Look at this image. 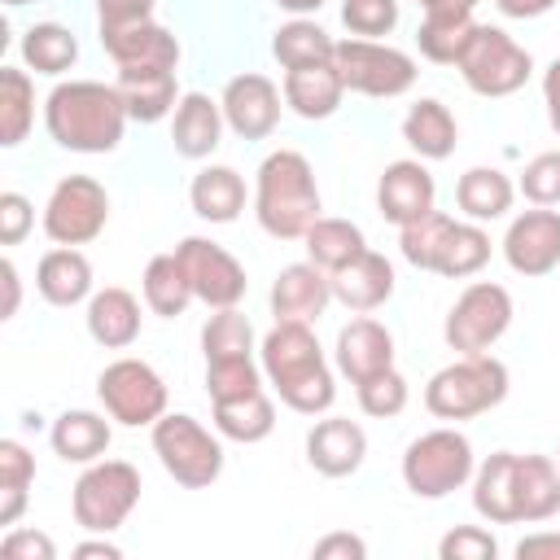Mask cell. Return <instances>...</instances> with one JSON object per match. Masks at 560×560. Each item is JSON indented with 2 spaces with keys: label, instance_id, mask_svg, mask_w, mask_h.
<instances>
[{
  "label": "cell",
  "instance_id": "16",
  "mask_svg": "<svg viewBox=\"0 0 560 560\" xmlns=\"http://www.w3.org/2000/svg\"><path fill=\"white\" fill-rule=\"evenodd\" d=\"M328 302H332V276L324 267H315L311 258L306 262H289L271 284L276 324H315Z\"/></svg>",
  "mask_w": 560,
  "mask_h": 560
},
{
  "label": "cell",
  "instance_id": "37",
  "mask_svg": "<svg viewBox=\"0 0 560 560\" xmlns=\"http://www.w3.org/2000/svg\"><path fill=\"white\" fill-rule=\"evenodd\" d=\"M271 52H276V61H280L284 70H298V66L332 61L337 39H332L324 26H315V22H306V18H293V22H284V26L276 31Z\"/></svg>",
  "mask_w": 560,
  "mask_h": 560
},
{
  "label": "cell",
  "instance_id": "58",
  "mask_svg": "<svg viewBox=\"0 0 560 560\" xmlns=\"http://www.w3.org/2000/svg\"><path fill=\"white\" fill-rule=\"evenodd\" d=\"M481 0H420L424 13H472Z\"/></svg>",
  "mask_w": 560,
  "mask_h": 560
},
{
  "label": "cell",
  "instance_id": "7",
  "mask_svg": "<svg viewBox=\"0 0 560 560\" xmlns=\"http://www.w3.org/2000/svg\"><path fill=\"white\" fill-rule=\"evenodd\" d=\"M153 455L188 490H201V486L219 481V472H223V446H219V438L210 429H201V420H192L184 411L153 420Z\"/></svg>",
  "mask_w": 560,
  "mask_h": 560
},
{
  "label": "cell",
  "instance_id": "41",
  "mask_svg": "<svg viewBox=\"0 0 560 560\" xmlns=\"http://www.w3.org/2000/svg\"><path fill=\"white\" fill-rule=\"evenodd\" d=\"M35 481V459L22 442H0V525H13L26 508V490Z\"/></svg>",
  "mask_w": 560,
  "mask_h": 560
},
{
  "label": "cell",
  "instance_id": "45",
  "mask_svg": "<svg viewBox=\"0 0 560 560\" xmlns=\"http://www.w3.org/2000/svg\"><path fill=\"white\" fill-rule=\"evenodd\" d=\"M354 389H359V407H363L368 416H376V420H389V416H398V411L407 407V381H402L394 368H385V372L359 381Z\"/></svg>",
  "mask_w": 560,
  "mask_h": 560
},
{
  "label": "cell",
  "instance_id": "40",
  "mask_svg": "<svg viewBox=\"0 0 560 560\" xmlns=\"http://www.w3.org/2000/svg\"><path fill=\"white\" fill-rule=\"evenodd\" d=\"M486 262H490V236L481 232V223L468 219V223H455L446 232V245H442L433 271L446 280H464V276H477Z\"/></svg>",
  "mask_w": 560,
  "mask_h": 560
},
{
  "label": "cell",
  "instance_id": "6",
  "mask_svg": "<svg viewBox=\"0 0 560 560\" xmlns=\"http://www.w3.org/2000/svg\"><path fill=\"white\" fill-rule=\"evenodd\" d=\"M140 503V472L127 459H96L83 468V477L74 481L70 508L74 521L92 534H114L131 508Z\"/></svg>",
  "mask_w": 560,
  "mask_h": 560
},
{
  "label": "cell",
  "instance_id": "19",
  "mask_svg": "<svg viewBox=\"0 0 560 560\" xmlns=\"http://www.w3.org/2000/svg\"><path fill=\"white\" fill-rule=\"evenodd\" d=\"M363 455H368V433L354 420H346V416L315 420V429L306 433V459L324 477H350V472H359Z\"/></svg>",
  "mask_w": 560,
  "mask_h": 560
},
{
  "label": "cell",
  "instance_id": "50",
  "mask_svg": "<svg viewBox=\"0 0 560 560\" xmlns=\"http://www.w3.org/2000/svg\"><path fill=\"white\" fill-rule=\"evenodd\" d=\"M0 556H4V560H52L57 547H52V538L39 534V529H9L4 542H0Z\"/></svg>",
  "mask_w": 560,
  "mask_h": 560
},
{
  "label": "cell",
  "instance_id": "4",
  "mask_svg": "<svg viewBox=\"0 0 560 560\" xmlns=\"http://www.w3.org/2000/svg\"><path fill=\"white\" fill-rule=\"evenodd\" d=\"M508 398V368L503 359L486 354H459L424 385V407L438 420H472Z\"/></svg>",
  "mask_w": 560,
  "mask_h": 560
},
{
  "label": "cell",
  "instance_id": "8",
  "mask_svg": "<svg viewBox=\"0 0 560 560\" xmlns=\"http://www.w3.org/2000/svg\"><path fill=\"white\" fill-rule=\"evenodd\" d=\"M455 70L464 74V83L477 96H512V92L525 88V79L534 70V57L503 26H481L477 22V31H472Z\"/></svg>",
  "mask_w": 560,
  "mask_h": 560
},
{
  "label": "cell",
  "instance_id": "46",
  "mask_svg": "<svg viewBox=\"0 0 560 560\" xmlns=\"http://www.w3.org/2000/svg\"><path fill=\"white\" fill-rule=\"evenodd\" d=\"M341 22L359 39L389 35L398 26V0H346L341 4Z\"/></svg>",
  "mask_w": 560,
  "mask_h": 560
},
{
  "label": "cell",
  "instance_id": "52",
  "mask_svg": "<svg viewBox=\"0 0 560 560\" xmlns=\"http://www.w3.org/2000/svg\"><path fill=\"white\" fill-rule=\"evenodd\" d=\"M332 556H341V560H363L368 547H363V538H354V534H328V538L315 542V560H332Z\"/></svg>",
  "mask_w": 560,
  "mask_h": 560
},
{
  "label": "cell",
  "instance_id": "56",
  "mask_svg": "<svg viewBox=\"0 0 560 560\" xmlns=\"http://www.w3.org/2000/svg\"><path fill=\"white\" fill-rule=\"evenodd\" d=\"M0 276H4V319H9V315H18V293H22L13 258H4V262H0Z\"/></svg>",
  "mask_w": 560,
  "mask_h": 560
},
{
  "label": "cell",
  "instance_id": "3",
  "mask_svg": "<svg viewBox=\"0 0 560 560\" xmlns=\"http://www.w3.org/2000/svg\"><path fill=\"white\" fill-rule=\"evenodd\" d=\"M254 214L276 241H302L306 228L319 219V184L298 149H276L262 158L254 184Z\"/></svg>",
  "mask_w": 560,
  "mask_h": 560
},
{
  "label": "cell",
  "instance_id": "17",
  "mask_svg": "<svg viewBox=\"0 0 560 560\" xmlns=\"http://www.w3.org/2000/svg\"><path fill=\"white\" fill-rule=\"evenodd\" d=\"M433 197H438V184H433V175H429L424 162L402 158V162H389V166L381 171V184H376V210H381L389 223L402 228V223L429 214V210H433Z\"/></svg>",
  "mask_w": 560,
  "mask_h": 560
},
{
  "label": "cell",
  "instance_id": "18",
  "mask_svg": "<svg viewBox=\"0 0 560 560\" xmlns=\"http://www.w3.org/2000/svg\"><path fill=\"white\" fill-rule=\"evenodd\" d=\"M101 44L114 57V66H179V39L162 22H127V26H101Z\"/></svg>",
  "mask_w": 560,
  "mask_h": 560
},
{
  "label": "cell",
  "instance_id": "20",
  "mask_svg": "<svg viewBox=\"0 0 560 560\" xmlns=\"http://www.w3.org/2000/svg\"><path fill=\"white\" fill-rule=\"evenodd\" d=\"M337 368H341V376H350V385L394 368V332L368 315L350 319L337 332Z\"/></svg>",
  "mask_w": 560,
  "mask_h": 560
},
{
  "label": "cell",
  "instance_id": "25",
  "mask_svg": "<svg viewBox=\"0 0 560 560\" xmlns=\"http://www.w3.org/2000/svg\"><path fill=\"white\" fill-rule=\"evenodd\" d=\"M35 289L52 306H79L83 298H92V262L74 245H57V249H48L39 258Z\"/></svg>",
  "mask_w": 560,
  "mask_h": 560
},
{
  "label": "cell",
  "instance_id": "28",
  "mask_svg": "<svg viewBox=\"0 0 560 560\" xmlns=\"http://www.w3.org/2000/svg\"><path fill=\"white\" fill-rule=\"evenodd\" d=\"M516 512L529 525L560 512V464L551 455H516Z\"/></svg>",
  "mask_w": 560,
  "mask_h": 560
},
{
  "label": "cell",
  "instance_id": "12",
  "mask_svg": "<svg viewBox=\"0 0 560 560\" xmlns=\"http://www.w3.org/2000/svg\"><path fill=\"white\" fill-rule=\"evenodd\" d=\"M109 223V192L92 175H66L48 206H44V232L52 245H88Z\"/></svg>",
  "mask_w": 560,
  "mask_h": 560
},
{
  "label": "cell",
  "instance_id": "59",
  "mask_svg": "<svg viewBox=\"0 0 560 560\" xmlns=\"http://www.w3.org/2000/svg\"><path fill=\"white\" fill-rule=\"evenodd\" d=\"M276 4H280V9H289V13H298V18H302V13H315V9H319V4H324V0H276Z\"/></svg>",
  "mask_w": 560,
  "mask_h": 560
},
{
  "label": "cell",
  "instance_id": "5",
  "mask_svg": "<svg viewBox=\"0 0 560 560\" xmlns=\"http://www.w3.org/2000/svg\"><path fill=\"white\" fill-rule=\"evenodd\" d=\"M472 472H477L472 442L459 429L420 433L407 446V455H402V481L420 499H446L451 490H459L464 481H472Z\"/></svg>",
  "mask_w": 560,
  "mask_h": 560
},
{
  "label": "cell",
  "instance_id": "2",
  "mask_svg": "<svg viewBox=\"0 0 560 560\" xmlns=\"http://www.w3.org/2000/svg\"><path fill=\"white\" fill-rule=\"evenodd\" d=\"M262 372L276 385L280 402L302 416H319L337 398L332 372L324 363V350H319L311 324H276L262 337Z\"/></svg>",
  "mask_w": 560,
  "mask_h": 560
},
{
  "label": "cell",
  "instance_id": "55",
  "mask_svg": "<svg viewBox=\"0 0 560 560\" xmlns=\"http://www.w3.org/2000/svg\"><path fill=\"white\" fill-rule=\"evenodd\" d=\"M494 4H499L503 18H542V13H551L560 0H494Z\"/></svg>",
  "mask_w": 560,
  "mask_h": 560
},
{
  "label": "cell",
  "instance_id": "1",
  "mask_svg": "<svg viewBox=\"0 0 560 560\" xmlns=\"http://www.w3.org/2000/svg\"><path fill=\"white\" fill-rule=\"evenodd\" d=\"M127 118L131 114L122 105V92L96 79L57 83L44 101V127L70 153H114Z\"/></svg>",
  "mask_w": 560,
  "mask_h": 560
},
{
  "label": "cell",
  "instance_id": "29",
  "mask_svg": "<svg viewBox=\"0 0 560 560\" xmlns=\"http://www.w3.org/2000/svg\"><path fill=\"white\" fill-rule=\"evenodd\" d=\"M402 140H407L424 162H442V158L455 153V140H459L455 114H451L442 101L424 96V101H416V105L407 109V118H402Z\"/></svg>",
  "mask_w": 560,
  "mask_h": 560
},
{
  "label": "cell",
  "instance_id": "27",
  "mask_svg": "<svg viewBox=\"0 0 560 560\" xmlns=\"http://www.w3.org/2000/svg\"><path fill=\"white\" fill-rule=\"evenodd\" d=\"M472 508L494 521V525H516V455L494 451L477 472H472Z\"/></svg>",
  "mask_w": 560,
  "mask_h": 560
},
{
  "label": "cell",
  "instance_id": "34",
  "mask_svg": "<svg viewBox=\"0 0 560 560\" xmlns=\"http://www.w3.org/2000/svg\"><path fill=\"white\" fill-rule=\"evenodd\" d=\"M192 298H197V293H192V284H188V276H184V267H179L175 254L149 258V267H144V306H149L153 315L175 319V315L188 311Z\"/></svg>",
  "mask_w": 560,
  "mask_h": 560
},
{
  "label": "cell",
  "instance_id": "57",
  "mask_svg": "<svg viewBox=\"0 0 560 560\" xmlns=\"http://www.w3.org/2000/svg\"><path fill=\"white\" fill-rule=\"evenodd\" d=\"M74 556H79V560H88V556H105V560H118V556H122V547H118V542H105V538H96V542H79V547H74Z\"/></svg>",
  "mask_w": 560,
  "mask_h": 560
},
{
  "label": "cell",
  "instance_id": "43",
  "mask_svg": "<svg viewBox=\"0 0 560 560\" xmlns=\"http://www.w3.org/2000/svg\"><path fill=\"white\" fill-rule=\"evenodd\" d=\"M201 350L210 359H245L254 354V328L236 306H219L201 328Z\"/></svg>",
  "mask_w": 560,
  "mask_h": 560
},
{
  "label": "cell",
  "instance_id": "35",
  "mask_svg": "<svg viewBox=\"0 0 560 560\" xmlns=\"http://www.w3.org/2000/svg\"><path fill=\"white\" fill-rule=\"evenodd\" d=\"M214 429L232 442H262L271 429H276V407L262 389L245 394V398H228V402H214Z\"/></svg>",
  "mask_w": 560,
  "mask_h": 560
},
{
  "label": "cell",
  "instance_id": "49",
  "mask_svg": "<svg viewBox=\"0 0 560 560\" xmlns=\"http://www.w3.org/2000/svg\"><path fill=\"white\" fill-rule=\"evenodd\" d=\"M31 223H35V210H31V201L22 197V192H0V241L4 245H18L26 232H31Z\"/></svg>",
  "mask_w": 560,
  "mask_h": 560
},
{
  "label": "cell",
  "instance_id": "30",
  "mask_svg": "<svg viewBox=\"0 0 560 560\" xmlns=\"http://www.w3.org/2000/svg\"><path fill=\"white\" fill-rule=\"evenodd\" d=\"M109 420L96 411H61L48 429V442L66 464H96L109 451Z\"/></svg>",
  "mask_w": 560,
  "mask_h": 560
},
{
  "label": "cell",
  "instance_id": "39",
  "mask_svg": "<svg viewBox=\"0 0 560 560\" xmlns=\"http://www.w3.org/2000/svg\"><path fill=\"white\" fill-rule=\"evenodd\" d=\"M22 61L35 74H66L79 61V39L57 22H35L22 35Z\"/></svg>",
  "mask_w": 560,
  "mask_h": 560
},
{
  "label": "cell",
  "instance_id": "23",
  "mask_svg": "<svg viewBox=\"0 0 560 560\" xmlns=\"http://www.w3.org/2000/svg\"><path fill=\"white\" fill-rule=\"evenodd\" d=\"M114 88L122 92V105L136 122H162L179 105L175 70H162V66H118Z\"/></svg>",
  "mask_w": 560,
  "mask_h": 560
},
{
  "label": "cell",
  "instance_id": "48",
  "mask_svg": "<svg viewBox=\"0 0 560 560\" xmlns=\"http://www.w3.org/2000/svg\"><path fill=\"white\" fill-rule=\"evenodd\" d=\"M438 556H442V560H494V556H499V542H494L490 529H481V525H455V529L438 542Z\"/></svg>",
  "mask_w": 560,
  "mask_h": 560
},
{
  "label": "cell",
  "instance_id": "36",
  "mask_svg": "<svg viewBox=\"0 0 560 560\" xmlns=\"http://www.w3.org/2000/svg\"><path fill=\"white\" fill-rule=\"evenodd\" d=\"M477 22L472 13H424L420 31H416V44H420V57L438 61V66H459L468 39H472Z\"/></svg>",
  "mask_w": 560,
  "mask_h": 560
},
{
  "label": "cell",
  "instance_id": "44",
  "mask_svg": "<svg viewBox=\"0 0 560 560\" xmlns=\"http://www.w3.org/2000/svg\"><path fill=\"white\" fill-rule=\"evenodd\" d=\"M254 389H262V372H258L254 354H245V359H210L206 363V394H210V402L245 398Z\"/></svg>",
  "mask_w": 560,
  "mask_h": 560
},
{
  "label": "cell",
  "instance_id": "38",
  "mask_svg": "<svg viewBox=\"0 0 560 560\" xmlns=\"http://www.w3.org/2000/svg\"><path fill=\"white\" fill-rule=\"evenodd\" d=\"M35 122V88L31 74L18 66H0V144L13 149L26 140Z\"/></svg>",
  "mask_w": 560,
  "mask_h": 560
},
{
  "label": "cell",
  "instance_id": "21",
  "mask_svg": "<svg viewBox=\"0 0 560 560\" xmlns=\"http://www.w3.org/2000/svg\"><path fill=\"white\" fill-rule=\"evenodd\" d=\"M223 105L210 101L206 92H184L179 105H175V118H171V144L179 158H210L223 140Z\"/></svg>",
  "mask_w": 560,
  "mask_h": 560
},
{
  "label": "cell",
  "instance_id": "51",
  "mask_svg": "<svg viewBox=\"0 0 560 560\" xmlns=\"http://www.w3.org/2000/svg\"><path fill=\"white\" fill-rule=\"evenodd\" d=\"M158 0H96L101 26H127V22H149Z\"/></svg>",
  "mask_w": 560,
  "mask_h": 560
},
{
  "label": "cell",
  "instance_id": "47",
  "mask_svg": "<svg viewBox=\"0 0 560 560\" xmlns=\"http://www.w3.org/2000/svg\"><path fill=\"white\" fill-rule=\"evenodd\" d=\"M521 192L534 206H560V149L538 153L525 171H521Z\"/></svg>",
  "mask_w": 560,
  "mask_h": 560
},
{
  "label": "cell",
  "instance_id": "42",
  "mask_svg": "<svg viewBox=\"0 0 560 560\" xmlns=\"http://www.w3.org/2000/svg\"><path fill=\"white\" fill-rule=\"evenodd\" d=\"M451 228H455V219H451L446 210H429V214H420V219L402 223V236H398L402 258H407L411 267H420V271H433Z\"/></svg>",
  "mask_w": 560,
  "mask_h": 560
},
{
  "label": "cell",
  "instance_id": "33",
  "mask_svg": "<svg viewBox=\"0 0 560 560\" xmlns=\"http://www.w3.org/2000/svg\"><path fill=\"white\" fill-rule=\"evenodd\" d=\"M302 241H306V258H311L315 267H324L328 276L341 271L346 262H354V258L368 249L359 223H350V219H324V214L306 228Z\"/></svg>",
  "mask_w": 560,
  "mask_h": 560
},
{
  "label": "cell",
  "instance_id": "9",
  "mask_svg": "<svg viewBox=\"0 0 560 560\" xmlns=\"http://www.w3.org/2000/svg\"><path fill=\"white\" fill-rule=\"evenodd\" d=\"M332 66L341 70L346 92L376 96V101L402 96L416 83V61L402 48H389L381 39H359V35L354 39H337Z\"/></svg>",
  "mask_w": 560,
  "mask_h": 560
},
{
  "label": "cell",
  "instance_id": "31",
  "mask_svg": "<svg viewBox=\"0 0 560 560\" xmlns=\"http://www.w3.org/2000/svg\"><path fill=\"white\" fill-rule=\"evenodd\" d=\"M512 179L494 166H468L455 184V206L472 219V223H490V219H503L512 210Z\"/></svg>",
  "mask_w": 560,
  "mask_h": 560
},
{
  "label": "cell",
  "instance_id": "22",
  "mask_svg": "<svg viewBox=\"0 0 560 560\" xmlns=\"http://www.w3.org/2000/svg\"><path fill=\"white\" fill-rule=\"evenodd\" d=\"M332 298L350 311H376L394 298V262L376 249H363L354 262L332 271Z\"/></svg>",
  "mask_w": 560,
  "mask_h": 560
},
{
  "label": "cell",
  "instance_id": "11",
  "mask_svg": "<svg viewBox=\"0 0 560 560\" xmlns=\"http://www.w3.org/2000/svg\"><path fill=\"white\" fill-rule=\"evenodd\" d=\"M96 398L109 420L140 429L166 416V381L144 359H114L96 376Z\"/></svg>",
  "mask_w": 560,
  "mask_h": 560
},
{
  "label": "cell",
  "instance_id": "60",
  "mask_svg": "<svg viewBox=\"0 0 560 560\" xmlns=\"http://www.w3.org/2000/svg\"><path fill=\"white\" fill-rule=\"evenodd\" d=\"M4 4H13V9H18V4H31V0H4Z\"/></svg>",
  "mask_w": 560,
  "mask_h": 560
},
{
  "label": "cell",
  "instance_id": "61",
  "mask_svg": "<svg viewBox=\"0 0 560 560\" xmlns=\"http://www.w3.org/2000/svg\"><path fill=\"white\" fill-rule=\"evenodd\" d=\"M556 464H560V451H556Z\"/></svg>",
  "mask_w": 560,
  "mask_h": 560
},
{
  "label": "cell",
  "instance_id": "32",
  "mask_svg": "<svg viewBox=\"0 0 560 560\" xmlns=\"http://www.w3.org/2000/svg\"><path fill=\"white\" fill-rule=\"evenodd\" d=\"M188 201L206 223H232L245 210V179L232 166H206L192 175Z\"/></svg>",
  "mask_w": 560,
  "mask_h": 560
},
{
  "label": "cell",
  "instance_id": "26",
  "mask_svg": "<svg viewBox=\"0 0 560 560\" xmlns=\"http://www.w3.org/2000/svg\"><path fill=\"white\" fill-rule=\"evenodd\" d=\"M88 332H92V341L105 346V350L131 346V341L140 337V302H136L127 289H118V284L92 293V298H88Z\"/></svg>",
  "mask_w": 560,
  "mask_h": 560
},
{
  "label": "cell",
  "instance_id": "15",
  "mask_svg": "<svg viewBox=\"0 0 560 560\" xmlns=\"http://www.w3.org/2000/svg\"><path fill=\"white\" fill-rule=\"evenodd\" d=\"M219 105H223L228 127H232L241 140H262V136H271L276 122H280V88H276L267 74H254V70L228 79Z\"/></svg>",
  "mask_w": 560,
  "mask_h": 560
},
{
  "label": "cell",
  "instance_id": "53",
  "mask_svg": "<svg viewBox=\"0 0 560 560\" xmlns=\"http://www.w3.org/2000/svg\"><path fill=\"white\" fill-rule=\"evenodd\" d=\"M521 560H538V556H560V534H529L516 542Z\"/></svg>",
  "mask_w": 560,
  "mask_h": 560
},
{
  "label": "cell",
  "instance_id": "13",
  "mask_svg": "<svg viewBox=\"0 0 560 560\" xmlns=\"http://www.w3.org/2000/svg\"><path fill=\"white\" fill-rule=\"evenodd\" d=\"M175 258H179V267H184V276H188V284H192V293L206 302V306H236L241 298H245V267L223 249V245H214V241H206V236H184L179 245H175Z\"/></svg>",
  "mask_w": 560,
  "mask_h": 560
},
{
  "label": "cell",
  "instance_id": "14",
  "mask_svg": "<svg viewBox=\"0 0 560 560\" xmlns=\"http://www.w3.org/2000/svg\"><path fill=\"white\" fill-rule=\"evenodd\" d=\"M503 258L516 276H547L560 267V214L547 206H534L508 223Z\"/></svg>",
  "mask_w": 560,
  "mask_h": 560
},
{
  "label": "cell",
  "instance_id": "10",
  "mask_svg": "<svg viewBox=\"0 0 560 560\" xmlns=\"http://www.w3.org/2000/svg\"><path fill=\"white\" fill-rule=\"evenodd\" d=\"M508 324H512V293L494 280H477L446 311L442 337L459 354H486L508 332Z\"/></svg>",
  "mask_w": 560,
  "mask_h": 560
},
{
  "label": "cell",
  "instance_id": "24",
  "mask_svg": "<svg viewBox=\"0 0 560 560\" xmlns=\"http://www.w3.org/2000/svg\"><path fill=\"white\" fill-rule=\"evenodd\" d=\"M284 105L302 118H332L341 96H346V83H341V70L332 61H319V66H298V70H284Z\"/></svg>",
  "mask_w": 560,
  "mask_h": 560
},
{
  "label": "cell",
  "instance_id": "54",
  "mask_svg": "<svg viewBox=\"0 0 560 560\" xmlns=\"http://www.w3.org/2000/svg\"><path fill=\"white\" fill-rule=\"evenodd\" d=\"M542 101H547V118H551V127L560 131V57L547 66V74H542Z\"/></svg>",
  "mask_w": 560,
  "mask_h": 560
}]
</instances>
